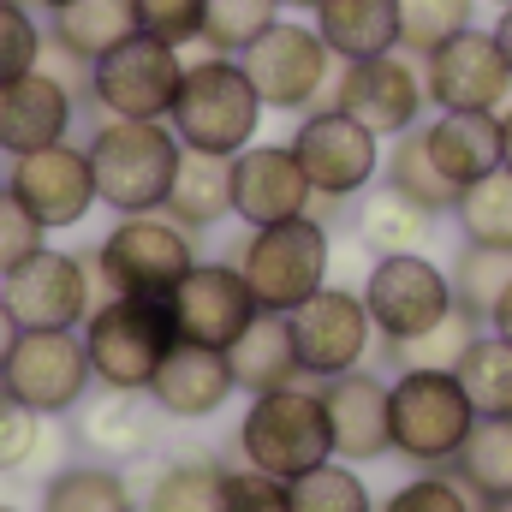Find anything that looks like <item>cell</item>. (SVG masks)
<instances>
[{
	"label": "cell",
	"instance_id": "obj_1",
	"mask_svg": "<svg viewBox=\"0 0 512 512\" xmlns=\"http://www.w3.org/2000/svg\"><path fill=\"white\" fill-rule=\"evenodd\" d=\"M90 173H96V203L114 215H155L167 209L173 173L185 161V143L167 120H96L90 131Z\"/></svg>",
	"mask_w": 512,
	"mask_h": 512
},
{
	"label": "cell",
	"instance_id": "obj_2",
	"mask_svg": "<svg viewBox=\"0 0 512 512\" xmlns=\"http://www.w3.org/2000/svg\"><path fill=\"white\" fill-rule=\"evenodd\" d=\"M262 96H256L251 72L227 54H197L185 60V84H179V102L167 114L173 137L197 155H221L233 161L239 149H251L256 131H262Z\"/></svg>",
	"mask_w": 512,
	"mask_h": 512
},
{
	"label": "cell",
	"instance_id": "obj_3",
	"mask_svg": "<svg viewBox=\"0 0 512 512\" xmlns=\"http://www.w3.org/2000/svg\"><path fill=\"white\" fill-rule=\"evenodd\" d=\"M78 334H84L96 387H120V393H149L161 358L179 346L173 304L167 298H126V292H102Z\"/></svg>",
	"mask_w": 512,
	"mask_h": 512
},
{
	"label": "cell",
	"instance_id": "obj_4",
	"mask_svg": "<svg viewBox=\"0 0 512 512\" xmlns=\"http://www.w3.org/2000/svg\"><path fill=\"white\" fill-rule=\"evenodd\" d=\"M239 459L292 483L334 459V429L316 382H292L274 393H251V411L239 417Z\"/></svg>",
	"mask_w": 512,
	"mask_h": 512
},
{
	"label": "cell",
	"instance_id": "obj_5",
	"mask_svg": "<svg viewBox=\"0 0 512 512\" xmlns=\"http://www.w3.org/2000/svg\"><path fill=\"white\" fill-rule=\"evenodd\" d=\"M387 423L393 453L417 471H447L477 429V405L453 370H399L387 382Z\"/></svg>",
	"mask_w": 512,
	"mask_h": 512
},
{
	"label": "cell",
	"instance_id": "obj_6",
	"mask_svg": "<svg viewBox=\"0 0 512 512\" xmlns=\"http://www.w3.org/2000/svg\"><path fill=\"white\" fill-rule=\"evenodd\" d=\"M233 262H239V274L262 310L292 316L304 298H316L328 286V221L292 215L274 227H251Z\"/></svg>",
	"mask_w": 512,
	"mask_h": 512
},
{
	"label": "cell",
	"instance_id": "obj_7",
	"mask_svg": "<svg viewBox=\"0 0 512 512\" xmlns=\"http://www.w3.org/2000/svg\"><path fill=\"white\" fill-rule=\"evenodd\" d=\"M239 66L251 72V84H256V96H262L268 114H310L316 102H328L334 72H340V60L316 36V24H304L292 12H280L256 36L251 48L239 54Z\"/></svg>",
	"mask_w": 512,
	"mask_h": 512
},
{
	"label": "cell",
	"instance_id": "obj_8",
	"mask_svg": "<svg viewBox=\"0 0 512 512\" xmlns=\"http://www.w3.org/2000/svg\"><path fill=\"white\" fill-rule=\"evenodd\" d=\"M197 233H185L179 221L155 215H120L114 233L96 245V286L102 292H126V298H167L191 268H197Z\"/></svg>",
	"mask_w": 512,
	"mask_h": 512
},
{
	"label": "cell",
	"instance_id": "obj_9",
	"mask_svg": "<svg viewBox=\"0 0 512 512\" xmlns=\"http://www.w3.org/2000/svg\"><path fill=\"white\" fill-rule=\"evenodd\" d=\"M185 84V48L161 36H126L90 66V114L96 120H167Z\"/></svg>",
	"mask_w": 512,
	"mask_h": 512
},
{
	"label": "cell",
	"instance_id": "obj_10",
	"mask_svg": "<svg viewBox=\"0 0 512 512\" xmlns=\"http://www.w3.org/2000/svg\"><path fill=\"white\" fill-rule=\"evenodd\" d=\"M292 155L316 191V203H352L364 197L376 179H382V137L370 126H358L346 108L334 102H316L310 114H298L292 131Z\"/></svg>",
	"mask_w": 512,
	"mask_h": 512
},
{
	"label": "cell",
	"instance_id": "obj_11",
	"mask_svg": "<svg viewBox=\"0 0 512 512\" xmlns=\"http://www.w3.org/2000/svg\"><path fill=\"white\" fill-rule=\"evenodd\" d=\"M90 352H84V334L78 328H24L6 370H0V387L30 405L36 417H66L90 399Z\"/></svg>",
	"mask_w": 512,
	"mask_h": 512
},
{
	"label": "cell",
	"instance_id": "obj_12",
	"mask_svg": "<svg viewBox=\"0 0 512 512\" xmlns=\"http://www.w3.org/2000/svg\"><path fill=\"white\" fill-rule=\"evenodd\" d=\"M334 108H346L358 126H370L382 143L405 137L411 126H423V108H429V90H423V60L393 48L376 60H346L334 72V90H328Z\"/></svg>",
	"mask_w": 512,
	"mask_h": 512
},
{
	"label": "cell",
	"instance_id": "obj_13",
	"mask_svg": "<svg viewBox=\"0 0 512 512\" xmlns=\"http://www.w3.org/2000/svg\"><path fill=\"white\" fill-rule=\"evenodd\" d=\"M286 322H292V346H298L304 382H334V376L364 370L370 340H376L370 304H364V292H352V286H322V292L304 298Z\"/></svg>",
	"mask_w": 512,
	"mask_h": 512
},
{
	"label": "cell",
	"instance_id": "obj_14",
	"mask_svg": "<svg viewBox=\"0 0 512 512\" xmlns=\"http://www.w3.org/2000/svg\"><path fill=\"white\" fill-rule=\"evenodd\" d=\"M364 304L376 322V340H417L453 310V280L441 262L423 251H393L376 256L364 274Z\"/></svg>",
	"mask_w": 512,
	"mask_h": 512
},
{
	"label": "cell",
	"instance_id": "obj_15",
	"mask_svg": "<svg viewBox=\"0 0 512 512\" xmlns=\"http://www.w3.org/2000/svg\"><path fill=\"white\" fill-rule=\"evenodd\" d=\"M423 90L435 114H501L512 102V66L495 30H459L435 54H423Z\"/></svg>",
	"mask_w": 512,
	"mask_h": 512
},
{
	"label": "cell",
	"instance_id": "obj_16",
	"mask_svg": "<svg viewBox=\"0 0 512 512\" xmlns=\"http://www.w3.org/2000/svg\"><path fill=\"white\" fill-rule=\"evenodd\" d=\"M0 298L18 328H84L96 310V256L48 245L0 280Z\"/></svg>",
	"mask_w": 512,
	"mask_h": 512
},
{
	"label": "cell",
	"instance_id": "obj_17",
	"mask_svg": "<svg viewBox=\"0 0 512 512\" xmlns=\"http://www.w3.org/2000/svg\"><path fill=\"white\" fill-rule=\"evenodd\" d=\"M6 185H12V197H18L48 233H66V227H78V221L96 209L90 149H78L72 137L54 143V149H36V155H12Z\"/></svg>",
	"mask_w": 512,
	"mask_h": 512
},
{
	"label": "cell",
	"instance_id": "obj_18",
	"mask_svg": "<svg viewBox=\"0 0 512 512\" xmlns=\"http://www.w3.org/2000/svg\"><path fill=\"white\" fill-rule=\"evenodd\" d=\"M167 304H173L179 340L215 346V352H227V346L256 322V310H262L251 298V286H245V274H239V262H197V268L167 292Z\"/></svg>",
	"mask_w": 512,
	"mask_h": 512
},
{
	"label": "cell",
	"instance_id": "obj_19",
	"mask_svg": "<svg viewBox=\"0 0 512 512\" xmlns=\"http://www.w3.org/2000/svg\"><path fill=\"white\" fill-rule=\"evenodd\" d=\"M310 209H316V191H310L292 143H251L233 155V221L274 227V221H292Z\"/></svg>",
	"mask_w": 512,
	"mask_h": 512
},
{
	"label": "cell",
	"instance_id": "obj_20",
	"mask_svg": "<svg viewBox=\"0 0 512 512\" xmlns=\"http://www.w3.org/2000/svg\"><path fill=\"white\" fill-rule=\"evenodd\" d=\"M78 96L54 78V72H24L12 84H0V155H36V149H54L66 143L78 126Z\"/></svg>",
	"mask_w": 512,
	"mask_h": 512
},
{
	"label": "cell",
	"instance_id": "obj_21",
	"mask_svg": "<svg viewBox=\"0 0 512 512\" xmlns=\"http://www.w3.org/2000/svg\"><path fill=\"white\" fill-rule=\"evenodd\" d=\"M322 387V405H328V429H334V459L346 465H370L393 453V423H387V382L370 370H352V376H334Z\"/></svg>",
	"mask_w": 512,
	"mask_h": 512
},
{
	"label": "cell",
	"instance_id": "obj_22",
	"mask_svg": "<svg viewBox=\"0 0 512 512\" xmlns=\"http://www.w3.org/2000/svg\"><path fill=\"white\" fill-rule=\"evenodd\" d=\"M227 399H233V364H227V352L191 346V340H179V346L161 358L155 382H149V405H155L161 417H179V423H203V417H215Z\"/></svg>",
	"mask_w": 512,
	"mask_h": 512
},
{
	"label": "cell",
	"instance_id": "obj_23",
	"mask_svg": "<svg viewBox=\"0 0 512 512\" xmlns=\"http://www.w3.org/2000/svg\"><path fill=\"white\" fill-rule=\"evenodd\" d=\"M310 18H316V36L328 42V54L340 66L399 48V0H322Z\"/></svg>",
	"mask_w": 512,
	"mask_h": 512
},
{
	"label": "cell",
	"instance_id": "obj_24",
	"mask_svg": "<svg viewBox=\"0 0 512 512\" xmlns=\"http://www.w3.org/2000/svg\"><path fill=\"white\" fill-rule=\"evenodd\" d=\"M227 364H233V387L239 393H274V387L304 382L298 346H292V322L280 310H256V322L227 346Z\"/></svg>",
	"mask_w": 512,
	"mask_h": 512
},
{
	"label": "cell",
	"instance_id": "obj_25",
	"mask_svg": "<svg viewBox=\"0 0 512 512\" xmlns=\"http://www.w3.org/2000/svg\"><path fill=\"white\" fill-rule=\"evenodd\" d=\"M423 143H429L435 167L465 191L501 167V114H435L423 126Z\"/></svg>",
	"mask_w": 512,
	"mask_h": 512
},
{
	"label": "cell",
	"instance_id": "obj_26",
	"mask_svg": "<svg viewBox=\"0 0 512 512\" xmlns=\"http://www.w3.org/2000/svg\"><path fill=\"white\" fill-rule=\"evenodd\" d=\"M167 221H179L185 233H209L233 215V161L221 155H197L185 149L179 173H173V191H167Z\"/></svg>",
	"mask_w": 512,
	"mask_h": 512
},
{
	"label": "cell",
	"instance_id": "obj_27",
	"mask_svg": "<svg viewBox=\"0 0 512 512\" xmlns=\"http://www.w3.org/2000/svg\"><path fill=\"white\" fill-rule=\"evenodd\" d=\"M78 441L90 453H102V459H137V453H149L155 423L143 411V393L102 387V399H84L78 405Z\"/></svg>",
	"mask_w": 512,
	"mask_h": 512
},
{
	"label": "cell",
	"instance_id": "obj_28",
	"mask_svg": "<svg viewBox=\"0 0 512 512\" xmlns=\"http://www.w3.org/2000/svg\"><path fill=\"white\" fill-rule=\"evenodd\" d=\"M435 221L423 203H411L405 191L393 185H370L364 203H358V245L376 256H393V251H423L435 239Z\"/></svg>",
	"mask_w": 512,
	"mask_h": 512
},
{
	"label": "cell",
	"instance_id": "obj_29",
	"mask_svg": "<svg viewBox=\"0 0 512 512\" xmlns=\"http://www.w3.org/2000/svg\"><path fill=\"white\" fill-rule=\"evenodd\" d=\"M126 36H137V0H72L66 12L48 18V42L90 60V66L108 48H120Z\"/></svg>",
	"mask_w": 512,
	"mask_h": 512
},
{
	"label": "cell",
	"instance_id": "obj_30",
	"mask_svg": "<svg viewBox=\"0 0 512 512\" xmlns=\"http://www.w3.org/2000/svg\"><path fill=\"white\" fill-rule=\"evenodd\" d=\"M477 501H507L512 495V417H477V429L465 435L459 459L447 465Z\"/></svg>",
	"mask_w": 512,
	"mask_h": 512
},
{
	"label": "cell",
	"instance_id": "obj_31",
	"mask_svg": "<svg viewBox=\"0 0 512 512\" xmlns=\"http://www.w3.org/2000/svg\"><path fill=\"white\" fill-rule=\"evenodd\" d=\"M382 185L405 191V197L423 203L429 215H453V203H459V185L435 167V155H429V143H423V126H411L405 137H393V149L382 155Z\"/></svg>",
	"mask_w": 512,
	"mask_h": 512
},
{
	"label": "cell",
	"instance_id": "obj_32",
	"mask_svg": "<svg viewBox=\"0 0 512 512\" xmlns=\"http://www.w3.org/2000/svg\"><path fill=\"white\" fill-rule=\"evenodd\" d=\"M42 512H137V495L114 465H60L42 483Z\"/></svg>",
	"mask_w": 512,
	"mask_h": 512
},
{
	"label": "cell",
	"instance_id": "obj_33",
	"mask_svg": "<svg viewBox=\"0 0 512 512\" xmlns=\"http://www.w3.org/2000/svg\"><path fill=\"white\" fill-rule=\"evenodd\" d=\"M483 334V316H471V310H447L429 334H417V340H382V358L393 370H459V358L471 352V340Z\"/></svg>",
	"mask_w": 512,
	"mask_h": 512
},
{
	"label": "cell",
	"instance_id": "obj_34",
	"mask_svg": "<svg viewBox=\"0 0 512 512\" xmlns=\"http://www.w3.org/2000/svg\"><path fill=\"white\" fill-rule=\"evenodd\" d=\"M453 221H459L465 245L512 251V167H495L477 185H465L459 203H453Z\"/></svg>",
	"mask_w": 512,
	"mask_h": 512
},
{
	"label": "cell",
	"instance_id": "obj_35",
	"mask_svg": "<svg viewBox=\"0 0 512 512\" xmlns=\"http://www.w3.org/2000/svg\"><path fill=\"white\" fill-rule=\"evenodd\" d=\"M453 376H459V387L471 393L477 417H512V340H501V334H477Z\"/></svg>",
	"mask_w": 512,
	"mask_h": 512
},
{
	"label": "cell",
	"instance_id": "obj_36",
	"mask_svg": "<svg viewBox=\"0 0 512 512\" xmlns=\"http://www.w3.org/2000/svg\"><path fill=\"white\" fill-rule=\"evenodd\" d=\"M221 471L215 459L191 453V459H173L155 471L149 495H143V512H215L221 507Z\"/></svg>",
	"mask_w": 512,
	"mask_h": 512
},
{
	"label": "cell",
	"instance_id": "obj_37",
	"mask_svg": "<svg viewBox=\"0 0 512 512\" xmlns=\"http://www.w3.org/2000/svg\"><path fill=\"white\" fill-rule=\"evenodd\" d=\"M447 280H453V304L489 322V316H495V304H501V292L512 286V251H495V245H465L459 262L447 268Z\"/></svg>",
	"mask_w": 512,
	"mask_h": 512
},
{
	"label": "cell",
	"instance_id": "obj_38",
	"mask_svg": "<svg viewBox=\"0 0 512 512\" xmlns=\"http://www.w3.org/2000/svg\"><path fill=\"white\" fill-rule=\"evenodd\" d=\"M280 18V0H203V54L239 60L256 36Z\"/></svg>",
	"mask_w": 512,
	"mask_h": 512
},
{
	"label": "cell",
	"instance_id": "obj_39",
	"mask_svg": "<svg viewBox=\"0 0 512 512\" xmlns=\"http://www.w3.org/2000/svg\"><path fill=\"white\" fill-rule=\"evenodd\" d=\"M286 495H292V512H376L370 483H364L358 465H346V459H328V465L292 477Z\"/></svg>",
	"mask_w": 512,
	"mask_h": 512
},
{
	"label": "cell",
	"instance_id": "obj_40",
	"mask_svg": "<svg viewBox=\"0 0 512 512\" xmlns=\"http://www.w3.org/2000/svg\"><path fill=\"white\" fill-rule=\"evenodd\" d=\"M483 0H399V48L405 54H435L441 42H453L459 30L477 24Z\"/></svg>",
	"mask_w": 512,
	"mask_h": 512
},
{
	"label": "cell",
	"instance_id": "obj_41",
	"mask_svg": "<svg viewBox=\"0 0 512 512\" xmlns=\"http://www.w3.org/2000/svg\"><path fill=\"white\" fill-rule=\"evenodd\" d=\"M42 42H48V24H36V6L30 0H0V84L36 72Z\"/></svg>",
	"mask_w": 512,
	"mask_h": 512
},
{
	"label": "cell",
	"instance_id": "obj_42",
	"mask_svg": "<svg viewBox=\"0 0 512 512\" xmlns=\"http://www.w3.org/2000/svg\"><path fill=\"white\" fill-rule=\"evenodd\" d=\"M376 512H483V501H477L453 471H417V477L399 483Z\"/></svg>",
	"mask_w": 512,
	"mask_h": 512
},
{
	"label": "cell",
	"instance_id": "obj_43",
	"mask_svg": "<svg viewBox=\"0 0 512 512\" xmlns=\"http://www.w3.org/2000/svg\"><path fill=\"white\" fill-rule=\"evenodd\" d=\"M36 251H48V227L12 197V185L0 179V280L12 274V268H24Z\"/></svg>",
	"mask_w": 512,
	"mask_h": 512
},
{
	"label": "cell",
	"instance_id": "obj_44",
	"mask_svg": "<svg viewBox=\"0 0 512 512\" xmlns=\"http://www.w3.org/2000/svg\"><path fill=\"white\" fill-rule=\"evenodd\" d=\"M215 512H292V495L280 477L256 471V465H227L221 471V507Z\"/></svg>",
	"mask_w": 512,
	"mask_h": 512
},
{
	"label": "cell",
	"instance_id": "obj_45",
	"mask_svg": "<svg viewBox=\"0 0 512 512\" xmlns=\"http://www.w3.org/2000/svg\"><path fill=\"white\" fill-rule=\"evenodd\" d=\"M137 30L161 36L173 48H197L203 42V0H137Z\"/></svg>",
	"mask_w": 512,
	"mask_h": 512
},
{
	"label": "cell",
	"instance_id": "obj_46",
	"mask_svg": "<svg viewBox=\"0 0 512 512\" xmlns=\"http://www.w3.org/2000/svg\"><path fill=\"white\" fill-rule=\"evenodd\" d=\"M36 447H42V417L0 387V477L24 471L36 459Z\"/></svg>",
	"mask_w": 512,
	"mask_h": 512
},
{
	"label": "cell",
	"instance_id": "obj_47",
	"mask_svg": "<svg viewBox=\"0 0 512 512\" xmlns=\"http://www.w3.org/2000/svg\"><path fill=\"white\" fill-rule=\"evenodd\" d=\"M18 322H12V310H6V298H0V370H6V358H12V346H18Z\"/></svg>",
	"mask_w": 512,
	"mask_h": 512
},
{
	"label": "cell",
	"instance_id": "obj_48",
	"mask_svg": "<svg viewBox=\"0 0 512 512\" xmlns=\"http://www.w3.org/2000/svg\"><path fill=\"white\" fill-rule=\"evenodd\" d=\"M489 328H495L501 340H512V286L501 292V304H495V316H489Z\"/></svg>",
	"mask_w": 512,
	"mask_h": 512
},
{
	"label": "cell",
	"instance_id": "obj_49",
	"mask_svg": "<svg viewBox=\"0 0 512 512\" xmlns=\"http://www.w3.org/2000/svg\"><path fill=\"white\" fill-rule=\"evenodd\" d=\"M489 30H495V42H501V54H507V66H512V6L495 12V24H489Z\"/></svg>",
	"mask_w": 512,
	"mask_h": 512
},
{
	"label": "cell",
	"instance_id": "obj_50",
	"mask_svg": "<svg viewBox=\"0 0 512 512\" xmlns=\"http://www.w3.org/2000/svg\"><path fill=\"white\" fill-rule=\"evenodd\" d=\"M501 167H512V102L501 108Z\"/></svg>",
	"mask_w": 512,
	"mask_h": 512
},
{
	"label": "cell",
	"instance_id": "obj_51",
	"mask_svg": "<svg viewBox=\"0 0 512 512\" xmlns=\"http://www.w3.org/2000/svg\"><path fill=\"white\" fill-rule=\"evenodd\" d=\"M316 6H322V0H280V12H292V18H298V12H316Z\"/></svg>",
	"mask_w": 512,
	"mask_h": 512
},
{
	"label": "cell",
	"instance_id": "obj_52",
	"mask_svg": "<svg viewBox=\"0 0 512 512\" xmlns=\"http://www.w3.org/2000/svg\"><path fill=\"white\" fill-rule=\"evenodd\" d=\"M30 6H36V12H48V18H54V12H66V6H72V0H30Z\"/></svg>",
	"mask_w": 512,
	"mask_h": 512
},
{
	"label": "cell",
	"instance_id": "obj_53",
	"mask_svg": "<svg viewBox=\"0 0 512 512\" xmlns=\"http://www.w3.org/2000/svg\"><path fill=\"white\" fill-rule=\"evenodd\" d=\"M483 512H512V495L507 501H483Z\"/></svg>",
	"mask_w": 512,
	"mask_h": 512
},
{
	"label": "cell",
	"instance_id": "obj_54",
	"mask_svg": "<svg viewBox=\"0 0 512 512\" xmlns=\"http://www.w3.org/2000/svg\"><path fill=\"white\" fill-rule=\"evenodd\" d=\"M483 6H495V12H501V6H512V0H483Z\"/></svg>",
	"mask_w": 512,
	"mask_h": 512
},
{
	"label": "cell",
	"instance_id": "obj_55",
	"mask_svg": "<svg viewBox=\"0 0 512 512\" xmlns=\"http://www.w3.org/2000/svg\"><path fill=\"white\" fill-rule=\"evenodd\" d=\"M0 512H24V507H6V501H0Z\"/></svg>",
	"mask_w": 512,
	"mask_h": 512
}]
</instances>
